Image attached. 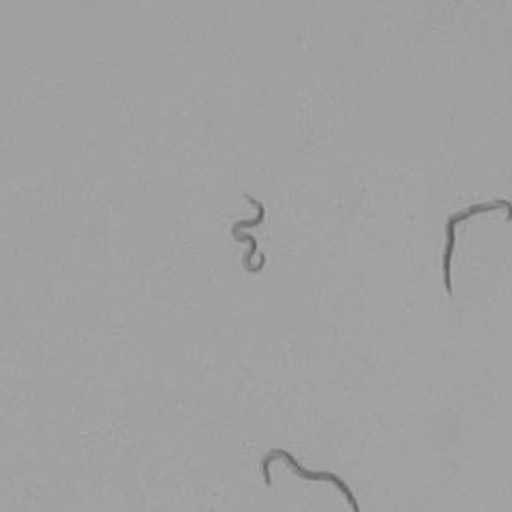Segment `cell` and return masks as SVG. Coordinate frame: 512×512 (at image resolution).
I'll list each match as a JSON object with an SVG mask.
<instances>
[{"label": "cell", "instance_id": "6da1fadb", "mask_svg": "<svg viewBox=\"0 0 512 512\" xmlns=\"http://www.w3.org/2000/svg\"><path fill=\"white\" fill-rule=\"evenodd\" d=\"M496 210L507 211L505 222H512V202L507 201V199L478 202V204H473V206H469L466 210L453 213V215L446 220V244H444V255H442V280H444V289H446L449 298L453 296V285H451V260H453V253H455V246H457L458 224L473 219L476 215L493 213V211Z\"/></svg>", "mask_w": 512, "mask_h": 512}]
</instances>
